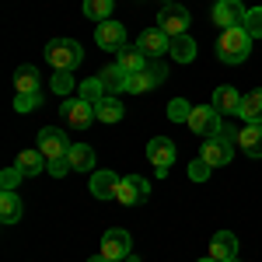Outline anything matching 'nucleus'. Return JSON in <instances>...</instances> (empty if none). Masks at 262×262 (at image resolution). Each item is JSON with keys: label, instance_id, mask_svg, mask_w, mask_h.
<instances>
[{"label": "nucleus", "instance_id": "5", "mask_svg": "<svg viewBox=\"0 0 262 262\" xmlns=\"http://www.w3.org/2000/svg\"><path fill=\"white\" fill-rule=\"evenodd\" d=\"M60 116H63V122H67L70 129H88L91 122L98 119V116H95V105H91L88 98H81V95L63 101V105H60Z\"/></svg>", "mask_w": 262, "mask_h": 262}, {"label": "nucleus", "instance_id": "25", "mask_svg": "<svg viewBox=\"0 0 262 262\" xmlns=\"http://www.w3.org/2000/svg\"><path fill=\"white\" fill-rule=\"evenodd\" d=\"M67 161H70L74 171H91V168H95V150H91L88 143H70Z\"/></svg>", "mask_w": 262, "mask_h": 262}, {"label": "nucleus", "instance_id": "31", "mask_svg": "<svg viewBox=\"0 0 262 262\" xmlns=\"http://www.w3.org/2000/svg\"><path fill=\"white\" fill-rule=\"evenodd\" d=\"M189 116H192V108H189L185 98H171L168 101V119L171 122H189Z\"/></svg>", "mask_w": 262, "mask_h": 262}, {"label": "nucleus", "instance_id": "22", "mask_svg": "<svg viewBox=\"0 0 262 262\" xmlns=\"http://www.w3.org/2000/svg\"><path fill=\"white\" fill-rule=\"evenodd\" d=\"M95 116H98V122H119L126 116V105L116 95H105L101 101H95Z\"/></svg>", "mask_w": 262, "mask_h": 262}, {"label": "nucleus", "instance_id": "17", "mask_svg": "<svg viewBox=\"0 0 262 262\" xmlns=\"http://www.w3.org/2000/svg\"><path fill=\"white\" fill-rule=\"evenodd\" d=\"M119 182L122 179L116 171H108V168H105V171H95V175H91V196H95V200H116Z\"/></svg>", "mask_w": 262, "mask_h": 262}, {"label": "nucleus", "instance_id": "11", "mask_svg": "<svg viewBox=\"0 0 262 262\" xmlns=\"http://www.w3.org/2000/svg\"><path fill=\"white\" fill-rule=\"evenodd\" d=\"M147 161L154 164L158 179H164L168 168H171V161H175V143L168 140V137H154V140L147 143Z\"/></svg>", "mask_w": 262, "mask_h": 262}, {"label": "nucleus", "instance_id": "38", "mask_svg": "<svg viewBox=\"0 0 262 262\" xmlns=\"http://www.w3.org/2000/svg\"><path fill=\"white\" fill-rule=\"evenodd\" d=\"M164 4H175V0H164Z\"/></svg>", "mask_w": 262, "mask_h": 262}, {"label": "nucleus", "instance_id": "34", "mask_svg": "<svg viewBox=\"0 0 262 262\" xmlns=\"http://www.w3.org/2000/svg\"><path fill=\"white\" fill-rule=\"evenodd\" d=\"M189 179H192V182H206V179H210V164L203 161V158L189 161Z\"/></svg>", "mask_w": 262, "mask_h": 262}, {"label": "nucleus", "instance_id": "37", "mask_svg": "<svg viewBox=\"0 0 262 262\" xmlns=\"http://www.w3.org/2000/svg\"><path fill=\"white\" fill-rule=\"evenodd\" d=\"M200 262H217V259H210V255H206V259H200Z\"/></svg>", "mask_w": 262, "mask_h": 262}, {"label": "nucleus", "instance_id": "8", "mask_svg": "<svg viewBox=\"0 0 262 262\" xmlns=\"http://www.w3.org/2000/svg\"><path fill=\"white\" fill-rule=\"evenodd\" d=\"M200 158L210 168H224V164H231V158H234V140L231 137H210V140H203Z\"/></svg>", "mask_w": 262, "mask_h": 262}, {"label": "nucleus", "instance_id": "4", "mask_svg": "<svg viewBox=\"0 0 262 262\" xmlns=\"http://www.w3.org/2000/svg\"><path fill=\"white\" fill-rule=\"evenodd\" d=\"M168 81V67L161 60H150L147 63V70L140 74H129V84H126V95H147V91H154L158 84Z\"/></svg>", "mask_w": 262, "mask_h": 262}, {"label": "nucleus", "instance_id": "2", "mask_svg": "<svg viewBox=\"0 0 262 262\" xmlns=\"http://www.w3.org/2000/svg\"><path fill=\"white\" fill-rule=\"evenodd\" d=\"M46 60H49L53 70H70L74 74L84 60V49H81V42H74V39H53L46 46Z\"/></svg>", "mask_w": 262, "mask_h": 262}, {"label": "nucleus", "instance_id": "9", "mask_svg": "<svg viewBox=\"0 0 262 262\" xmlns=\"http://www.w3.org/2000/svg\"><path fill=\"white\" fill-rule=\"evenodd\" d=\"M39 150H42V158H46V161H63V158L70 154L67 133H63V129H53V126L39 129Z\"/></svg>", "mask_w": 262, "mask_h": 262}, {"label": "nucleus", "instance_id": "32", "mask_svg": "<svg viewBox=\"0 0 262 262\" xmlns=\"http://www.w3.org/2000/svg\"><path fill=\"white\" fill-rule=\"evenodd\" d=\"M245 32L252 35V39H262V7H252L248 14H245Z\"/></svg>", "mask_w": 262, "mask_h": 262}, {"label": "nucleus", "instance_id": "13", "mask_svg": "<svg viewBox=\"0 0 262 262\" xmlns=\"http://www.w3.org/2000/svg\"><path fill=\"white\" fill-rule=\"evenodd\" d=\"M245 14H248V11H245L242 0H217V4H213V21L221 25V32L224 28H242Z\"/></svg>", "mask_w": 262, "mask_h": 262}, {"label": "nucleus", "instance_id": "20", "mask_svg": "<svg viewBox=\"0 0 262 262\" xmlns=\"http://www.w3.org/2000/svg\"><path fill=\"white\" fill-rule=\"evenodd\" d=\"M116 63H119L126 74H140V70H147V56L140 53V46H122L119 53H116Z\"/></svg>", "mask_w": 262, "mask_h": 262}, {"label": "nucleus", "instance_id": "18", "mask_svg": "<svg viewBox=\"0 0 262 262\" xmlns=\"http://www.w3.org/2000/svg\"><path fill=\"white\" fill-rule=\"evenodd\" d=\"M14 168H18L25 179H35V175H42V171L49 168V161L42 158V150L35 147V150H21V154H18V161H14Z\"/></svg>", "mask_w": 262, "mask_h": 262}, {"label": "nucleus", "instance_id": "30", "mask_svg": "<svg viewBox=\"0 0 262 262\" xmlns=\"http://www.w3.org/2000/svg\"><path fill=\"white\" fill-rule=\"evenodd\" d=\"M77 95H81V98H88L91 105H95V101H101L105 95H108V91H105V84H101L98 77H88V81L81 84V91H77Z\"/></svg>", "mask_w": 262, "mask_h": 262}, {"label": "nucleus", "instance_id": "35", "mask_svg": "<svg viewBox=\"0 0 262 262\" xmlns=\"http://www.w3.org/2000/svg\"><path fill=\"white\" fill-rule=\"evenodd\" d=\"M67 171H74V168H70V161H67V158H63V161H49V175H53V179H63V175H67Z\"/></svg>", "mask_w": 262, "mask_h": 262}, {"label": "nucleus", "instance_id": "24", "mask_svg": "<svg viewBox=\"0 0 262 262\" xmlns=\"http://www.w3.org/2000/svg\"><path fill=\"white\" fill-rule=\"evenodd\" d=\"M238 116H242L245 122H262V88L248 91V95L242 98V105H238Z\"/></svg>", "mask_w": 262, "mask_h": 262}, {"label": "nucleus", "instance_id": "16", "mask_svg": "<svg viewBox=\"0 0 262 262\" xmlns=\"http://www.w3.org/2000/svg\"><path fill=\"white\" fill-rule=\"evenodd\" d=\"M210 259H217V262L238 259V238H234L231 231H217V234L210 238Z\"/></svg>", "mask_w": 262, "mask_h": 262}, {"label": "nucleus", "instance_id": "15", "mask_svg": "<svg viewBox=\"0 0 262 262\" xmlns=\"http://www.w3.org/2000/svg\"><path fill=\"white\" fill-rule=\"evenodd\" d=\"M234 143L248 158H262V122H245V129L234 133Z\"/></svg>", "mask_w": 262, "mask_h": 262}, {"label": "nucleus", "instance_id": "21", "mask_svg": "<svg viewBox=\"0 0 262 262\" xmlns=\"http://www.w3.org/2000/svg\"><path fill=\"white\" fill-rule=\"evenodd\" d=\"M238 105H242V95L231 88V84H224L213 91V108L221 112V116H238Z\"/></svg>", "mask_w": 262, "mask_h": 262}, {"label": "nucleus", "instance_id": "39", "mask_svg": "<svg viewBox=\"0 0 262 262\" xmlns=\"http://www.w3.org/2000/svg\"><path fill=\"white\" fill-rule=\"evenodd\" d=\"M231 262H238V259H231Z\"/></svg>", "mask_w": 262, "mask_h": 262}, {"label": "nucleus", "instance_id": "29", "mask_svg": "<svg viewBox=\"0 0 262 262\" xmlns=\"http://www.w3.org/2000/svg\"><path fill=\"white\" fill-rule=\"evenodd\" d=\"M42 105V91H18L14 95V112H35Z\"/></svg>", "mask_w": 262, "mask_h": 262}, {"label": "nucleus", "instance_id": "6", "mask_svg": "<svg viewBox=\"0 0 262 262\" xmlns=\"http://www.w3.org/2000/svg\"><path fill=\"white\" fill-rule=\"evenodd\" d=\"M101 255L108 262H122L126 255H133V238H129V231L108 227V231L101 234Z\"/></svg>", "mask_w": 262, "mask_h": 262}, {"label": "nucleus", "instance_id": "10", "mask_svg": "<svg viewBox=\"0 0 262 262\" xmlns=\"http://www.w3.org/2000/svg\"><path fill=\"white\" fill-rule=\"evenodd\" d=\"M147 196H150V182L143 175H126L119 182V192H116V200L122 206H140V203H147Z\"/></svg>", "mask_w": 262, "mask_h": 262}, {"label": "nucleus", "instance_id": "7", "mask_svg": "<svg viewBox=\"0 0 262 262\" xmlns=\"http://www.w3.org/2000/svg\"><path fill=\"white\" fill-rule=\"evenodd\" d=\"M189 21H192V14H189V7H182V4H164L161 14H158V28H161L164 35H185L189 32Z\"/></svg>", "mask_w": 262, "mask_h": 262}, {"label": "nucleus", "instance_id": "1", "mask_svg": "<svg viewBox=\"0 0 262 262\" xmlns=\"http://www.w3.org/2000/svg\"><path fill=\"white\" fill-rule=\"evenodd\" d=\"M252 53V35L245 28H224L221 39H217V60L221 63H245Z\"/></svg>", "mask_w": 262, "mask_h": 262}, {"label": "nucleus", "instance_id": "36", "mask_svg": "<svg viewBox=\"0 0 262 262\" xmlns=\"http://www.w3.org/2000/svg\"><path fill=\"white\" fill-rule=\"evenodd\" d=\"M88 262H108V259H105V255H101V252H98V255H95V259H88Z\"/></svg>", "mask_w": 262, "mask_h": 262}, {"label": "nucleus", "instance_id": "33", "mask_svg": "<svg viewBox=\"0 0 262 262\" xmlns=\"http://www.w3.org/2000/svg\"><path fill=\"white\" fill-rule=\"evenodd\" d=\"M53 91H56V95L74 91V77H70V70H56V77H53Z\"/></svg>", "mask_w": 262, "mask_h": 262}, {"label": "nucleus", "instance_id": "27", "mask_svg": "<svg viewBox=\"0 0 262 262\" xmlns=\"http://www.w3.org/2000/svg\"><path fill=\"white\" fill-rule=\"evenodd\" d=\"M171 60H179V63H192L196 60V42L189 39V32L171 39Z\"/></svg>", "mask_w": 262, "mask_h": 262}, {"label": "nucleus", "instance_id": "19", "mask_svg": "<svg viewBox=\"0 0 262 262\" xmlns=\"http://www.w3.org/2000/svg\"><path fill=\"white\" fill-rule=\"evenodd\" d=\"M21 213H25L21 196L14 192V189H4V192H0V221H4V224H18Z\"/></svg>", "mask_w": 262, "mask_h": 262}, {"label": "nucleus", "instance_id": "28", "mask_svg": "<svg viewBox=\"0 0 262 262\" xmlns=\"http://www.w3.org/2000/svg\"><path fill=\"white\" fill-rule=\"evenodd\" d=\"M112 7H116V0H84V14L98 25L112 18Z\"/></svg>", "mask_w": 262, "mask_h": 262}, {"label": "nucleus", "instance_id": "23", "mask_svg": "<svg viewBox=\"0 0 262 262\" xmlns=\"http://www.w3.org/2000/svg\"><path fill=\"white\" fill-rule=\"evenodd\" d=\"M98 81L105 84L108 95H119V91H126V84H129V74L122 70L119 63H112V67H105V70L98 74Z\"/></svg>", "mask_w": 262, "mask_h": 262}, {"label": "nucleus", "instance_id": "12", "mask_svg": "<svg viewBox=\"0 0 262 262\" xmlns=\"http://www.w3.org/2000/svg\"><path fill=\"white\" fill-rule=\"evenodd\" d=\"M137 46H140V53L147 60H161L164 53H171V35H164L161 28H143Z\"/></svg>", "mask_w": 262, "mask_h": 262}, {"label": "nucleus", "instance_id": "3", "mask_svg": "<svg viewBox=\"0 0 262 262\" xmlns=\"http://www.w3.org/2000/svg\"><path fill=\"white\" fill-rule=\"evenodd\" d=\"M189 129H192L196 137H203V140H210V137H224V133H227L224 116L213 108V105H196L192 116H189Z\"/></svg>", "mask_w": 262, "mask_h": 262}, {"label": "nucleus", "instance_id": "14", "mask_svg": "<svg viewBox=\"0 0 262 262\" xmlns=\"http://www.w3.org/2000/svg\"><path fill=\"white\" fill-rule=\"evenodd\" d=\"M95 42H98L101 49L119 53L122 46H126V28H122L119 21H101L98 28H95Z\"/></svg>", "mask_w": 262, "mask_h": 262}, {"label": "nucleus", "instance_id": "26", "mask_svg": "<svg viewBox=\"0 0 262 262\" xmlns=\"http://www.w3.org/2000/svg\"><path fill=\"white\" fill-rule=\"evenodd\" d=\"M14 88L18 91H42V81H39V70L32 67V63H25L14 70Z\"/></svg>", "mask_w": 262, "mask_h": 262}]
</instances>
